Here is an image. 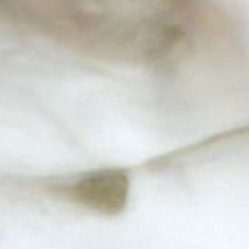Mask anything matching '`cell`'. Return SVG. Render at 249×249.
<instances>
[{"mask_svg": "<svg viewBox=\"0 0 249 249\" xmlns=\"http://www.w3.org/2000/svg\"><path fill=\"white\" fill-rule=\"evenodd\" d=\"M131 181L121 168L86 172L60 188L70 201L99 214L115 216L128 204Z\"/></svg>", "mask_w": 249, "mask_h": 249, "instance_id": "cell-1", "label": "cell"}]
</instances>
